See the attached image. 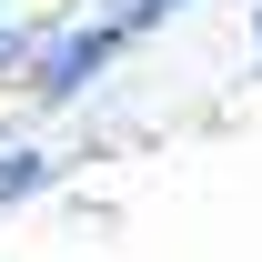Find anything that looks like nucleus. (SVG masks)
Instances as JSON below:
<instances>
[{
  "label": "nucleus",
  "mask_w": 262,
  "mask_h": 262,
  "mask_svg": "<svg viewBox=\"0 0 262 262\" xmlns=\"http://www.w3.org/2000/svg\"><path fill=\"white\" fill-rule=\"evenodd\" d=\"M31 51H40V31H31V20H0V71H10V81L31 71Z\"/></svg>",
  "instance_id": "3"
},
{
  "label": "nucleus",
  "mask_w": 262,
  "mask_h": 262,
  "mask_svg": "<svg viewBox=\"0 0 262 262\" xmlns=\"http://www.w3.org/2000/svg\"><path fill=\"white\" fill-rule=\"evenodd\" d=\"M252 61H262V10H252Z\"/></svg>",
  "instance_id": "4"
},
{
  "label": "nucleus",
  "mask_w": 262,
  "mask_h": 262,
  "mask_svg": "<svg viewBox=\"0 0 262 262\" xmlns=\"http://www.w3.org/2000/svg\"><path fill=\"white\" fill-rule=\"evenodd\" d=\"M131 51V31L101 10V20H71V31H40V51H31V71H20V91L31 101H81L101 81V71Z\"/></svg>",
  "instance_id": "1"
},
{
  "label": "nucleus",
  "mask_w": 262,
  "mask_h": 262,
  "mask_svg": "<svg viewBox=\"0 0 262 262\" xmlns=\"http://www.w3.org/2000/svg\"><path fill=\"white\" fill-rule=\"evenodd\" d=\"M51 182H61L51 151H31V141H10V151H0V202H40Z\"/></svg>",
  "instance_id": "2"
}]
</instances>
